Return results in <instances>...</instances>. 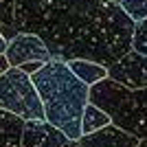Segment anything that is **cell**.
<instances>
[{
	"mask_svg": "<svg viewBox=\"0 0 147 147\" xmlns=\"http://www.w3.org/2000/svg\"><path fill=\"white\" fill-rule=\"evenodd\" d=\"M18 33H33L51 59L110 66L132 49L134 22L108 0H13Z\"/></svg>",
	"mask_w": 147,
	"mask_h": 147,
	"instance_id": "6da1fadb",
	"label": "cell"
},
{
	"mask_svg": "<svg viewBox=\"0 0 147 147\" xmlns=\"http://www.w3.org/2000/svg\"><path fill=\"white\" fill-rule=\"evenodd\" d=\"M31 81L42 99L44 121L77 141L81 136V114L88 103L90 86H86L61 59H49L31 75Z\"/></svg>",
	"mask_w": 147,
	"mask_h": 147,
	"instance_id": "7a4b0ae2",
	"label": "cell"
},
{
	"mask_svg": "<svg viewBox=\"0 0 147 147\" xmlns=\"http://www.w3.org/2000/svg\"><path fill=\"white\" fill-rule=\"evenodd\" d=\"M88 101L110 117V123L136 138H147V88L127 90L110 77L90 86Z\"/></svg>",
	"mask_w": 147,
	"mask_h": 147,
	"instance_id": "3957f363",
	"label": "cell"
},
{
	"mask_svg": "<svg viewBox=\"0 0 147 147\" xmlns=\"http://www.w3.org/2000/svg\"><path fill=\"white\" fill-rule=\"evenodd\" d=\"M0 108L11 112L22 121H42L44 108L31 75L11 66L0 75Z\"/></svg>",
	"mask_w": 147,
	"mask_h": 147,
	"instance_id": "277c9868",
	"label": "cell"
},
{
	"mask_svg": "<svg viewBox=\"0 0 147 147\" xmlns=\"http://www.w3.org/2000/svg\"><path fill=\"white\" fill-rule=\"evenodd\" d=\"M108 77L121 86H125L127 90L147 88V57L141 55L138 51L129 49L114 64L108 66Z\"/></svg>",
	"mask_w": 147,
	"mask_h": 147,
	"instance_id": "5b68a950",
	"label": "cell"
},
{
	"mask_svg": "<svg viewBox=\"0 0 147 147\" xmlns=\"http://www.w3.org/2000/svg\"><path fill=\"white\" fill-rule=\"evenodd\" d=\"M5 55L9 59V66H22L26 61H46L51 59V53L46 44L33 33H18V35L7 42Z\"/></svg>",
	"mask_w": 147,
	"mask_h": 147,
	"instance_id": "8992f818",
	"label": "cell"
},
{
	"mask_svg": "<svg viewBox=\"0 0 147 147\" xmlns=\"http://www.w3.org/2000/svg\"><path fill=\"white\" fill-rule=\"evenodd\" d=\"M68 136L49 121H24L20 147H61Z\"/></svg>",
	"mask_w": 147,
	"mask_h": 147,
	"instance_id": "52a82bcc",
	"label": "cell"
},
{
	"mask_svg": "<svg viewBox=\"0 0 147 147\" xmlns=\"http://www.w3.org/2000/svg\"><path fill=\"white\" fill-rule=\"evenodd\" d=\"M77 141L81 143V147H138L141 138L127 134L125 129L110 123V125H105L97 132L81 134Z\"/></svg>",
	"mask_w": 147,
	"mask_h": 147,
	"instance_id": "ba28073f",
	"label": "cell"
},
{
	"mask_svg": "<svg viewBox=\"0 0 147 147\" xmlns=\"http://www.w3.org/2000/svg\"><path fill=\"white\" fill-rule=\"evenodd\" d=\"M24 121L0 108V147H20Z\"/></svg>",
	"mask_w": 147,
	"mask_h": 147,
	"instance_id": "9c48e42d",
	"label": "cell"
},
{
	"mask_svg": "<svg viewBox=\"0 0 147 147\" xmlns=\"http://www.w3.org/2000/svg\"><path fill=\"white\" fill-rule=\"evenodd\" d=\"M68 68L73 70L77 77H79L86 86H94V84H99L101 79H105L108 77V68L101 66V64H97V61H90V59H70L66 61Z\"/></svg>",
	"mask_w": 147,
	"mask_h": 147,
	"instance_id": "30bf717a",
	"label": "cell"
},
{
	"mask_svg": "<svg viewBox=\"0 0 147 147\" xmlns=\"http://www.w3.org/2000/svg\"><path fill=\"white\" fill-rule=\"evenodd\" d=\"M105 125H110V117L101 108H97L94 103L88 101L86 108H84V114H81V134L97 132V129L105 127Z\"/></svg>",
	"mask_w": 147,
	"mask_h": 147,
	"instance_id": "8fae6325",
	"label": "cell"
},
{
	"mask_svg": "<svg viewBox=\"0 0 147 147\" xmlns=\"http://www.w3.org/2000/svg\"><path fill=\"white\" fill-rule=\"evenodd\" d=\"M0 35L7 42L18 35L16 16H13V0H0Z\"/></svg>",
	"mask_w": 147,
	"mask_h": 147,
	"instance_id": "7c38bea8",
	"label": "cell"
},
{
	"mask_svg": "<svg viewBox=\"0 0 147 147\" xmlns=\"http://www.w3.org/2000/svg\"><path fill=\"white\" fill-rule=\"evenodd\" d=\"M119 7L127 13L134 24L147 18V0H119Z\"/></svg>",
	"mask_w": 147,
	"mask_h": 147,
	"instance_id": "4fadbf2b",
	"label": "cell"
},
{
	"mask_svg": "<svg viewBox=\"0 0 147 147\" xmlns=\"http://www.w3.org/2000/svg\"><path fill=\"white\" fill-rule=\"evenodd\" d=\"M132 49L138 51L141 55L147 57V18L134 24V33H132Z\"/></svg>",
	"mask_w": 147,
	"mask_h": 147,
	"instance_id": "5bb4252c",
	"label": "cell"
},
{
	"mask_svg": "<svg viewBox=\"0 0 147 147\" xmlns=\"http://www.w3.org/2000/svg\"><path fill=\"white\" fill-rule=\"evenodd\" d=\"M44 66V61H26V64H22V66H18L22 73H26V75H33V73H37L40 68Z\"/></svg>",
	"mask_w": 147,
	"mask_h": 147,
	"instance_id": "9a60e30c",
	"label": "cell"
},
{
	"mask_svg": "<svg viewBox=\"0 0 147 147\" xmlns=\"http://www.w3.org/2000/svg\"><path fill=\"white\" fill-rule=\"evenodd\" d=\"M9 68H11V66H9V59H7V55H5V53H0V75L5 73V70H9Z\"/></svg>",
	"mask_w": 147,
	"mask_h": 147,
	"instance_id": "2e32d148",
	"label": "cell"
},
{
	"mask_svg": "<svg viewBox=\"0 0 147 147\" xmlns=\"http://www.w3.org/2000/svg\"><path fill=\"white\" fill-rule=\"evenodd\" d=\"M61 147H81V143H79V141H73V138H68Z\"/></svg>",
	"mask_w": 147,
	"mask_h": 147,
	"instance_id": "e0dca14e",
	"label": "cell"
},
{
	"mask_svg": "<svg viewBox=\"0 0 147 147\" xmlns=\"http://www.w3.org/2000/svg\"><path fill=\"white\" fill-rule=\"evenodd\" d=\"M5 49H7V40L0 35V53H5Z\"/></svg>",
	"mask_w": 147,
	"mask_h": 147,
	"instance_id": "ac0fdd59",
	"label": "cell"
},
{
	"mask_svg": "<svg viewBox=\"0 0 147 147\" xmlns=\"http://www.w3.org/2000/svg\"><path fill=\"white\" fill-rule=\"evenodd\" d=\"M138 147H147V138H143V141L138 143Z\"/></svg>",
	"mask_w": 147,
	"mask_h": 147,
	"instance_id": "d6986e66",
	"label": "cell"
},
{
	"mask_svg": "<svg viewBox=\"0 0 147 147\" xmlns=\"http://www.w3.org/2000/svg\"><path fill=\"white\" fill-rule=\"evenodd\" d=\"M108 2H117V5H119V0H108Z\"/></svg>",
	"mask_w": 147,
	"mask_h": 147,
	"instance_id": "ffe728a7",
	"label": "cell"
}]
</instances>
